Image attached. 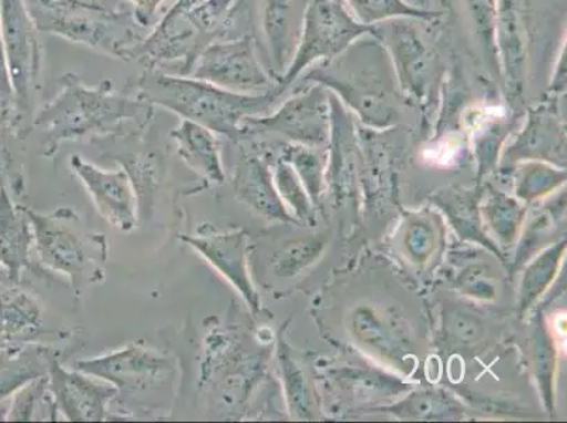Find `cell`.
Returning a JSON list of instances; mask_svg holds the SVG:
<instances>
[{"mask_svg":"<svg viewBox=\"0 0 567 423\" xmlns=\"http://www.w3.org/2000/svg\"><path fill=\"white\" fill-rule=\"evenodd\" d=\"M484 63L494 80H502L496 48L497 0H463Z\"/></svg>","mask_w":567,"mask_h":423,"instance_id":"cell-23","label":"cell"},{"mask_svg":"<svg viewBox=\"0 0 567 423\" xmlns=\"http://www.w3.org/2000/svg\"><path fill=\"white\" fill-rule=\"evenodd\" d=\"M49 386L56 411L75 422L105 421L107 406L117 396L116 386L80 370H66L56 359L50 364Z\"/></svg>","mask_w":567,"mask_h":423,"instance_id":"cell-12","label":"cell"},{"mask_svg":"<svg viewBox=\"0 0 567 423\" xmlns=\"http://www.w3.org/2000/svg\"><path fill=\"white\" fill-rule=\"evenodd\" d=\"M566 39L559 50L558 60H556L554 74L550 79V92L554 95L565 94L566 92Z\"/></svg>","mask_w":567,"mask_h":423,"instance_id":"cell-27","label":"cell"},{"mask_svg":"<svg viewBox=\"0 0 567 423\" xmlns=\"http://www.w3.org/2000/svg\"><path fill=\"white\" fill-rule=\"evenodd\" d=\"M41 324L43 318L34 298L12 287L0 290V339L9 342L33 337Z\"/></svg>","mask_w":567,"mask_h":423,"instance_id":"cell-20","label":"cell"},{"mask_svg":"<svg viewBox=\"0 0 567 423\" xmlns=\"http://www.w3.org/2000/svg\"><path fill=\"white\" fill-rule=\"evenodd\" d=\"M14 162L3 138L0 137V189L7 188L8 180L14 178Z\"/></svg>","mask_w":567,"mask_h":423,"instance_id":"cell-28","label":"cell"},{"mask_svg":"<svg viewBox=\"0 0 567 423\" xmlns=\"http://www.w3.org/2000/svg\"><path fill=\"white\" fill-rule=\"evenodd\" d=\"M34 236V251L45 271L60 272L72 286L100 280L106 246L103 236L84 237L79 229V216L71 210L39 214L24 208Z\"/></svg>","mask_w":567,"mask_h":423,"instance_id":"cell-5","label":"cell"},{"mask_svg":"<svg viewBox=\"0 0 567 423\" xmlns=\"http://www.w3.org/2000/svg\"><path fill=\"white\" fill-rule=\"evenodd\" d=\"M525 0H497L496 48L502 81L509 94H523L528 80L529 38Z\"/></svg>","mask_w":567,"mask_h":423,"instance_id":"cell-13","label":"cell"},{"mask_svg":"<svg viewBox=\"0 0 567 423\" xmlns=\"http://www.w3.org/2000/svg\"><path fill=\"white\" fill-rule=\"evenodd\" d=\"M54 355L38 343L4 342L0 344V401L17 394L23 386L48 376Z\"/></svg>","mask_w":567,"mask_h":423,"instance_id":"cell-17","label":"cell"},{"mask_svg":"<svg viewBox=\"0 0 567 423\" xmlns=\"http://www.w3.org/2000/svg\"><path fill=\"white\" fill-rule=\"evenodd\" d=\"M75 369L116 386L117 394H146L164 386L174 376V363L168 355L142 344H128L100 358L81 360Z\"/></svg>","mask_w":567,"mask_h":423,"instance_id":"cell-10","label":"cell"},{"mask_svg":"<svg viewBox=\"0 0 567 423\" xmlns=\"http://www.w3.org/2000/svg\"><path fill=\"white\" fill-rule=\"evenodd\" d=\"M178 156L208 183L224 184L226 173L221 162L218 134L198 123L182 121L172 132Z\"/></svg>","mask_w":567,"mask_h":423,"instance_id":"cell-18","label":"cell"},{"mask_svg":"<svg viewBox=\"0 0 567 423\" xmlns=\"http://www.w3.org/2000/svg\"><path fill=\"white\" fill-rule=\"evenodd\" d=\"M0 268H2V267H0ZM2 270H3V268H2Z\"/></svg>","mask_w":567,"mask_h":423,"instance_id":"cell-31","label":"cell"},{"mask_svg":"<svg viewBox=\"0 0 567 423\" xmlns=\"http://www.w3.org/2000/svg\"><path fill=\"white\" fill-rule=\"evenodd\" d=\"M0 123L13 133V94L10 86L7 60H4L2 35H0Z\"/></svg>","mask_w":567,"mask_h":423,"instance_id":"cell-25","label":"cell"},{"mask_svg":"<svg viewBox=\"0 0 567 423\" xmlns=\"http://www.w3.org/2000/svg\"><path fill=\"white\" fill-rule=\"evenodd\" d=\"M260 20L270 70L278 79L290 64L300 34L293 0H262Z\"/></svg>","mask_w":567,"mask_h":423,"instance_id":"cell-19","label":"cell"},{"mask_svg":"<svg viewBox=\"0 0 567 423\" xmlns=\"http://www.w3.org/2000/svg\"><path fill=\"white\" fill-rule=\"evenodd\" d=\"M132 8L133 18L142 29L151 30L157 24L159 18L163 17L164 4L167 0H125Z\"/></svg>","mask_w":567,"mask_h":423,"instance_id":"cell-26","label":"cell"},{"mask_svg":"<svg viewBox=\"0 0 567 423\" xmlns=\"http://www.w3.org/2000/svg\"><path fill=\"white\" fill-rule=\"evenodd\" d=\"M24 0H0V35L13 94V134L25 137L41 87L43 49Z\"/></svg>","mask_w":567,"mask_h":423,"instance_id":"cell-4","label":"cell"},{"mask_svg":"<svg viewBox=\"0 0 567 423\" xmlns=\"http://www.w3.org/2000/svg\"><path fill=\"white\" fill-rule=\"evenodd\" d=\"M373 28L375 38L389 51L402 94L424 102L441 91L445 80L441 56L422 38L412 20L394 19Z\"/></svg>","mask_w":567,"mask_h":423,"instance_id":"cell-9","label":"cell"},{"mask_svg":"<svg viewBox=\"0 0 567 423\" xmlns=\"http://www.w3.org/2000/svg\"><path fill=\"white\" fill-rule=\"evenodd\" d=\"M343 2L360 23L370 25V28L394 19L434 23L443 17L442 12L417 8L409 0H343Z\"/></svg>","mask_w":567,"mask_h":423,"instance_id":"cell-21","label":"cell"},{"mask_svg":"<svg viewBox=\"0 0 567 423\" xmlns=\"http://www.w3.org/2000/svg\"><path fill=\"white\" fill-rule=\"evenodd\" d=\"M370 33H374V28L360 23L343 0H308L296 50L277 79L278 86L286 91L311 66L334 59Z\"/></svg>","mask_w":567,"mask_h":423,"instance_id":"cell-6","label":"cell"},{"mask_svg":"<svg viewBox=\"0 0 567 423\" xmlns=\"http://www.w3.org/2000/svg\"><path fill=\"white\" fill-rule=\"evenodd\" d=\"M409 2L415 4L417 8L427 9V4L431 3V0H409Z\"/></svg>","mask_w":567,"mask_h":423,"instance_id":"cell-29","label":"cell"},{"mask_svg":"<svg viewBox=\"0 0 567 423\" xmlns=\"http://www.w3.org/2000/svg\"><path fill=\"white\" fill-rule=\"evenodd\" d=\"M34 236L23 206L10 200L8 189H0V267L9 281L18 282L23 270L35 275L44 268L33 262Z\"/></svg>","mask_w":567,"mask_h":423,"instance_id":"cell-16","label":"cell"},{"mask_svg":"<svg viewBox=\"0 0 567 423\" xmlns=\"http://www.w3.org/2000/svg\"><path fill=\"white\" fill-rule=\"evenodd\" d=\"M298 80L333 92L371 122L389 118L391 103L402 94L389 51L374 33L355 40L334 59L311 66Z\"/></svg>","mask_w":567,"mask_h":423,"instance_id":"cell-3","label":"cell"},{"mask_svg":"<svg viewBox=\"0 0 567 423\" xmlns=\"http://www.w3.org/2000/svg\"><path fill=\"white\" fill-rule=\"evenodd\" d=\"M328 101L323 86L308 84L307 90L297 92L275 115L246 117L241 123L244 138L260 132L284 133L301 141L316 138L322 131Z\"/></svg>","mask_w":567,"mask_h":423,"instance_id":"cell-14","label":"cell"},{"mask_svg":"<svg viewBox=\"0 0 567 423\" xmlns=\"http://www.w3.org/2000/svg\"><path fill=\"white\" fill-rule=\"evenodd\" d=\"M61 87L53 100L34 116L33 125L45 134L44 156L54 157L61 144L102 138L123 131L126 123L146 126L153 106L132 94H118L112 81L86 85L75 74L60 79Z\"/></svg>","mask_w":567,"mask_h":423,"instance_id":"cell-1","label":"cell"},{"mask_svg":"<svg viewBox=\"0 0 567 423\" xmlns=\"http://www.w3.org/2000/svg\"><path fill=\"white\" fill-rule=\"evenodd\" d=\"M71 168L107 224L122 231L136 228L137 189L125 168L111 172L86 162L80 154L71 157Z\"/></svg>","mask_w":567,"mask_h":423,"instance_id":"cell-11","label":"cell"},{"mask_svg":"<svg viewBox=\"0 0 567 423\" xmlns=\"http://www.w3.org/2000/svg\"><path fill=\"white\" fill-rule=\"evenodd\" d=\"M25 3L49 9L80 10V12L106 14L132 12V8L125 0H25Z\"/></svg>","mask_w":567,"mask_h":423,"instance_id":"cell-24","label":"cell"},{"mask_svg":"<svg viewBox=\"0 0 567 423\" xmlns=\"http://www.w3.org/2000/svg\"><path fill=\"white\" fill-rule=\"evenodd\" d=\"M128 94L151 105L163 107L183 118L209 128L231 142L244 141L241 123L260 116L282 95L280 86L260 95L237 94L193 76L143 70L128 81Z\"/></svg>","mask_w":567,"mask_h":423,"instance_id":"cell-2","label":"cell"},{"mask_svg":"<svg viewBox=\"0 0 567 423\" xmlns=\"http://www.w3.org/2000/svg\"><path fill=\"white\" fill-rule=\"evenodd\" d=\"M184 244L193 247L230 286H234L245 301L255 309L257 297L247 271L246 235L241 230L213 231V234L182 235Z\"/></svg>","mask_w":567,"mask_h":423,"instance_id":"cell-15","label":"cell"},{"mask_svg":"<svg viewBox=\"0 0 567 423\" xmlns=\"http://www.w3.org/2000/svg\"><path fill=\"white\" fill-rule=\"evenodd\" d=\"M188 76L246 95L266 94L278 86L260 59L256 34L214 41L200 51Z\"/></svg>","mask_w":567,"mask_h":423,"instance_id":"cell-8","label":"cell"},{"mask_svg":"<svg viewBox=\"0 0 567 423\" xmlns=\"http://www.w3.org/2000/svg\"><path fill=\"white\" fill-rule=\"evenodd\" d=\"M175 2L187 4V3L198 2V0H175Z\"/></svg>","mask_w":567,"mask_h":423,"instance_id":"cell-30","label":"cell"},{"mask_svg":"<svg viewBox=\"0 0 567 423\" xmlns=\"http://www.w3.org/2000/svg\"><path fill=\"white\" fill-rule=\"evenodd\" d=\"M235 190L237 198L251 206L252 209L268 216L280 215L276 196L268 185L266 168L257 158H249L236 169Z\"/></svg>","mask_w":567,"mask_h":423,"instance_id":"cell-22","label":"cell"},{"mask_svg":"<svg viewBox=\"0 0 567 423\" xmlns=\"http://www.w3.org/2000/svg\"><path fill=\"white\" fill-rule=\"evenodd\" d=\"M25 4L40 34L56 35L127 63L136 59L138 45L148 33L136 23L133 12L106 14Z\"/></svg>","mask_w":567,"mask_h":423,"instance_id":"cell-7","label":"cell"}]
</instances>
